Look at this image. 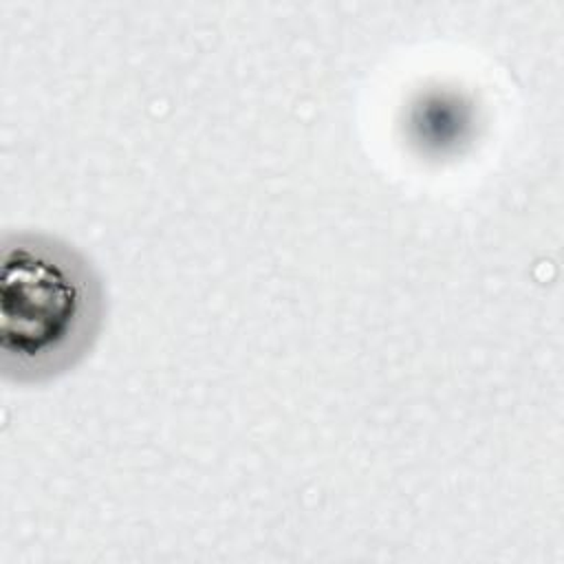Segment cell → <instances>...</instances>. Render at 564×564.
I'll use <instances>...</instances> for the list:
<instances>
[{
	"instance_id": "6da1fadb",
	"label": "cell",
	"mask_w": 564,
	"mask_h": 564,
	"mask_svg": "<svg viewBox=\"0 0 564 564\" xmlns=\"http://www.w3.org/2000/svg\"><path fill=\"white\" fill-rule=\"evenodd\" d=\"M104 284L70 242L42 231L2 238L0 370L18 383L77 366L104 324Z\"/></svg>"
}]
</instances>
